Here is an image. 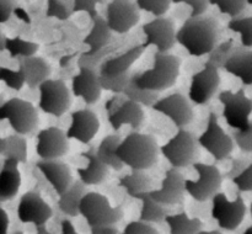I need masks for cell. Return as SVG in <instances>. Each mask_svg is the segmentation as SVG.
<instances>
[{"mask_svg":"<svg viewBox=\"0 0 252 234\" xmlns=\"http://www.w3.org/2000/svg\"><path fill=\"white\" fill-rule=\"evenodd\" d=\"M36 167L44 175L47 181L53 186L59 196L63 195L73 185L74 180L70 167L61 160L42 159L36 163Z\"/></svg>","mask_w":252,"mask_h":234,"instance_id":"7402d4cb","label":"cell"},{"mask_svg":"<svg viewBox=\"0 0 252 234\" xmlns=\"http://www.w3.org/2000/svg\"><path fill=\"white\" fill-rule=\"evenodd\" d=\"M62 232H63L64 234H76L75 228H74L73 223H71L69 219H64V221L62 222Z\"/></svg>","mask_w":252,"mask_h":234,"instance_id":"f5cc1de1","label":"cell"},{"mask_svg":"<svg viewBox=\"0 0 252 234\" xmlns=\"http://www.w3.org/2000/svg\"><path fill=\"white\" fill-rule=\"evenodd\" d=\"M137 199L142 201V211H140L139 219L149 222V223H161L166 219L167 214H169V209L165 207L166 204L155 201L150 196L149 192L140 194Z\"/></svg>","mask_w":252,"mask_h":234,"instance_id":"1f68e13d","label":"cell"},{"mask_svg":"<svg viewBox=\"0 0 252 234\" xmlns=\"http://www.w3.org/2000/svg\"><path fill=\"white\" fill-rule=\"evenodd\" d=\"M100 130L97 116L90 110H79L71 113V125L66 131L69 139L79 140L83 144H89Z\"/></svg>","mask_w":252,"mask_h":234,"instance_id":"44dd1931","label":"cell"},{"mask_svg":"<svg viewBox=\"0 0 252 234\" xmlns=\"http://www.w3.org/2000/svg\"><path fill=\"white\" fill-rule=\"evenodd\" d=\"M145 34L144 46H155L159 52H167L177 42L176 30L171 19L158 16L153 21L143 25Z\"/></svg>","mask_w":252,"mask_h":234,"instance_id":"9a60e30c","label":"cell"},{"mask_svg":"<svg viewBox=\"0 0 252 234\" xmlns=\"http://www.w3.org/2000/svg\"><path fill=\"white\" fill-rule=\"evenodd\" d=\"M0 78L1 80L6 84V86L14 89V90L19 91L21 90L22 86L26 84L25 80V74L21 68L19 70H11L9 68H1L0 69Z\"/></svg>","mask_w":252,"mask_h":234,"instance_id":"60d3db41","label":"cell"},{"mask_svg":"<svg viewBox=\"0 0 252 234\" xmlns=\"http://www.w3.org/2000/svg\"><path fill=\"white\" fill-rule=\"evenodd\" d=\"M244 233H245V234H252V226L249 227V228L246 229V231L244 232Z\"/></svg>","mask_w":252,"mask_h":234,"instance_id":"6f0895ef","label":"cell"},{"mask_svg":"<svg viewBox=\"0 0 252 234\" xmlns=\"http://www.w3.org/2000/svg\"><path fill=\"white\" fill-rule=\"evenodd\" d=\"M39 89V108L44 113L61 117L71 106V94L61 79H47Z\"/></svg>","mask_w":252,"mask_h":234,"instance_id":"9c48e42d","label":"cell"},{"mask_svg":"<svg viewBox=\"0 0 252 234\" xmlns=\"http://www.w3.org/2000/svg\"><path fill=\"white\" fill-rule=\"evenodd\" d=\"M250 163L248 162L246 159H233L231 160V167L229 169V171H226L224 174L223 177H226V179H231L233 180L234 177H236L238 175H240L246 167H249Z\"/></svg>","mask_w":252,"mask_h":234,"instance_id":"f907efd6","label":"cell"},{"mask_svg":"<svg viewBox=\"0 0 252 234\" xmlns=\"http://www.w3.org/2000/svg\"><path fill=\"white\" fill-rule=\"evenodd\" d=\"M212 217L218 226L224 231H235L244 221L246 214V206L240 195H236L234 201H229L223 192H218L212 199Z\"/></svg>","mask_w":252,"mask_h":234,"instance_id":"8fae6325","label":"cell"},{"mask_svg":"<svg viewBox=\"0 0 252 234\" xmlns=\"http://www.w3.org/2000/svg\"><path fill=\"white\" fill-rule=\"evenodd\" d=\"M0 154L4 158L16 159L19 163L27 162V142L22 134H11L0 140Z\"/></svg>","mask_w":252,"mask_h":234,"instance_id":"d6a6232c","label":"cell"},{"mask_svg":"<svg viewBox=\"0 0 252 234\" xmlns=\"http://www.w3.org/2000/svg\"><path fill=\"white\" fill-rule=\"evenodd\" d=\"M218 67L212 62L207 61L203 69L198 73L193 74L189 86V100L197 105H204L208 102L220 85V75Z\"/></svg>","mask_w":252,"mask_h":234,"instance_id":"5bb4252c","label":"cell"},{"mask_svg":"<svg viewBox=\"0 0 252 234\" xmlns=\"http://www.w3.org/2000/svg\"><path fill=\"white\" fill-rule=\"evenodd\" d=\"M145 48L147 47L144 44H138V46H134L133 48L128 49L127 52H125L121 56L107 59V61H105L100 66L98 73L101 75L106 76H116L120 75V74L127 73V71H129L132 64L142 56Z\"/></svg>","mask_w":252,"mask_h":234,"instance_id":"4316f807","label":"cell"},{"mask_svg":"<svg viewBox=\"0 0 252 234\" xmlns=\"http://www.w3.org/2000/svg\"><path fill=\"white\" fill-rule=\"evenodd\" d=\"M52 208L37 192H26L17 204V218L22 223H33L34 226L46 224L52 217Z\"/></svg>","mask_w":252,"mask_h":234,"instance_id":"ac0fdd59","label":"cell"},{"mask_svg":"<svg viewBox=\"0 0 252 234\" xmlns=\"http://www.w3.org/2000/svg\"><path fill=\"white\" fill-rule=\"evenodd\" d=\"M81 157L88 159L86 167L78 169V175L85 185H98L105 181L108 175V165L97 157L95 147H90L88 152L81 153Z\"/></svg>","mask_w":252,"mask_h":234,"instance_id":"d4e9b609","label":"cell"},{"mask_svg":"<svg viewBox=\"0 0 252 234\" xmlns=\"http://www.w3.org/2000/svg\"><path fill=\"white\" fill-rule=\"evenodd\" d=\"M17 7L16 0H0V21L5 24Z\"/></svg>","mask_w":252,"mask_h":234,"instance_id":"681fc988","label":"cell"},{"mask_svg":"<svg viewBox=\"0 0 252 234\" xmlns=\"http://www.w3.org/2000/svg\"><path fill=\"white\" fill-rule=\"evenodd\" d=\"M80 214L89 227L116 224L123 218L122 207H112L106 196L98 192H88L80 202Z\"/></svg>","mask_w":252,"mask_h":234,"instance_id":"5b68a950","label":"cell"},{"mask_svg":"<svg viewBox=\"0 0 252 234\" xmlns=\"http://www.w3.org/2000/svg\"><path fill=\"white\" fill-rule=\"evenodd\" d=\"M91 233L93 234H117L118 229L115 224H105V226L91 227Z\"/></svg>","mask_w":252,"mask_h":234,"instance_id":"816d5d0a","label":"cell"},{"mask_svg":"<svg viewBox=\"0 0 252 234\" xmlns=\"http://www.w3.org/2000/svg\"><path fill=\"white\" fill-rule=\"evenodd\" d=\"M193 167L198 174V179L186 180V192L197 202L212 200L220 190L223 175L214 165L197 162Z\"/></svg>","mask_w":252,"mask_h":234,"instance_id":"ba28073f","label":"cell"},{"mask_svg":"<svg viewBox=\"0 0 252 234\" xmlns=\"http://www.w3.org/2000/svg\"><path fill=\"white\" fill-rule=\"evenodd\" d=\"M69 152V137L58 127H48L37 133L36 153L41 159H59Z\"/></svg>","mask_w":252,"mask_h":234,"instance_id":"2e32d148","label":"cell"},{"mask_svg":"<svg viewBox=\"0 0 252 234\" xmlns=\"http://www.w3.org/2000/svg\"><path fill=\"white\" fill-rule=\"evenodd\" d=\"M228 27L234 32L240 33L241 44L244 47H252V16L250 17H233L229 21Z\"/></svg>","mask_w":252,"mask_h":234,"instance_id":"8d00e7d4","label":"cell"},{"mask_svg":"<svg viewBox=\"0 0 252 234\" xmlns=\"http://www.w3.org/2000/svg\"><path fill=\"white\" fill-rule=\"evenodd\" d=\"M153 108L169 117L177 128L186 127L192 122L194 116L189 101L179 93L159 99L153 105Z\"/></svg>","mask_w":252,"mask_h":234,"instance_id":"e0dca14e","label":"cell"},{"mask_svg":"<svg viewBox=\"0 0 252 234\" xmlns=\"http://www.w3.org/2000/svg\"><path fill=\"white\" fill-rule=\"evenodd\" d=\"M250 211H251V217H252V203H251V208H250Z\"/></svg>","mask_w":252,"mask_h":234,"instance_id":"91938a15","label":"cell"},{"mask_svg":"<svg viewBox=\"0 0 252 234\" xmlns=\"http://www.w3.org/2000/svg\"><path fill=\"white\" fill-rule=\"evenodd\" d=\"M71 90L74 96L81 98L88 105L96 103L100 100L102 91L100 73L91 67H80L79 74L73 78Z\"/></svg>","mask_w":252,"mask_h":234,"instance_id":"ffe728a7","label":"cell"},{"mask_svg":"<svg viewBox=\"0 0 252 234\" xmlns=\"http://www.w3.org/2000/svg\"><path fill=\"white\" fill-rule=\"evenodd\" d=\"M93 29H91L90 33L84 38V43L88 44L90 51L86 52V56H94L101 49L105 48L107 44L111 43L112 39V30L108 26L106 19L102 16L97 15L93 19Z\"/></svg>","mask_w":252,"mask_h":234,"instance_id":"83f0119b","label":"cell"},{"mask_svg":"<svg viewBox=\"0 0 252 234\" xmlns=\"http://www.w3.org/2000/svg\"><path fill=\"white\" fill-rule=\"evenodd\" d=\"M19 162L11 158H5L0 172V201L6 202L15 199L21 186V174L17 169Z\"/></svg>","mask_w":252,"mask_h":234,"instance_id":"cb8c5ba5","label":"cell"},{"mask_svg":"<svg viewBox=\"0 0 252 234\" xmlns=\"http://www.w3.org/2000/svg\"><path fill=\"white\" fill-rule=\"evenodd\" d=\"M36 232L38 234H48V231L46 229V226H44V224H39V226H36Z\"/></svg>","mask_w":252,"mask_h":234,"instance_id":"11a10c76","label":"cell"},{"mask_svg":"<svg viewBox=\"0 0 252 234\" xmlns=\"http://www.w3.org/2000/svg\"><path fill=\"white\" fill-rule=\"evenodd\" d=\"M248 0H211V5H216L221 14L230 17H238L245 10Z\"/></svg>","mask_w":252,"mask_h":234,"instance_id":"ab89813d","label":"cell"},{"mask_svg":"<svg viewBox=\"0 0 252 234\" xmlns=\"http://www.w3.org/2000/svg\"><path fill=\"white\" fill-rule=\"evenodd\" d=\"M120 185L129 196L137 199L140 194L152 191V179L142 169H132L129 175L121 177Z\"/></svg>","mask_w":252,"mask_h":234,"instance_id":"4dcf8cb0","label":"cell"},{"mask_svg":"<svg viewBox=\"0 0 252 234\" xmlns=\"http://www.w3.org/2000/svg\"><path fill=\"white\" fill-rule=\"evenodd\" d=\"M198 142L216 160H223L230 155L234 149L233 137L224 132L218 122V116L212 112L208 118L206 131L199 135Z\"/></svg>","mask_w":252,"mask_h":234,"instance_id":"7c38bea8","label":"cell"},{"mask_svg":"<svg viewBox=\"0 0 252 234\" xmlns=\"http://www.w3.org/2000/svg\"><path fill=\"white\" fill-rule=\"evenodd\" d=\"M248 4H250V5H252V0H248Z\"/></svg>","mask_w":252,"mask_h":234,"instance_id":"680465c9","label":"cell"},{"mask_svg":"<svg viewBox=\"0 0 252 234\" xmlns=\"http://www.w3.org/2000/svg\"><path fill=\"white\" fill-rule=\"evenodd\" d=\"M132 74L129 71L120 74L116 76H106L100 74V83L102 85L103 90L112 91L115 94H123L126 86L129 83V79Z\"/></svg>","mask_w":252,"mask_h":234,"instance_id":"f35d334b","label":"cell"},{"mask_svg":"<svg viewBox=\"0 0 252 234\" xmlns=\"http://www.w3.org/2000/svg\"><path fill=\"white\" fill-rule=\"evenodd\" d=\"M140 10L150 12L155 16H162L170 9L172 0H135Z\"/></svg>","mask_w":252,"mask_h":234,"instance_id":"b9f144b4","label":"cell"},{"mask_svg":"<svg viewBox=\"0 0 252 234\" xmlns=\"http://www.w3.org/2000/svg\"><path fill=\"white\" fill-rule=\"evenodd\" d=\"M121 137L118 134H108L101 140L98 147L96 148L97 157L102 160L105 164H107L113 170H122L125 163L120 159L117 155V148L120 145Z\"/></svg>","mask_w":252,"mask_h":234,"instance_id":"f546056e","label":"cell"},{"mask_svg":"<svg viewBox=\"0 0 252 234\" xmlns=\"http://www.w3.org/2000/svg\"><path fill=\"white\" fill-rule=\"evenodd\" d=\"M199 142L193 133L179 128V132L160 148V152L174 167H186L199 159Z\"/></svg>","mask_w":252,"mask_h":234,"instance_id":"277c9868","label":"cell"},{"mask_svg":"<svg viewBox=\"0 0 252 234\" xmlns=\"http://www.w3.org/2000/svg\"><path fill=\"white\" fill-rule=\"evenodd\" d=\"M231 135H233L234 142L241 149V152H252V121L248 127L241 128V130H234Z\"/></svg>","mask_w":252,"mask_h":234,"instance_id":"7bdbcfd3","label":"cell"},{"mask_svg":"<svg viewBox=\"0 0 252 234\" xmlns=\"http://www.w3.org/2000/svg\"><path fill=\"white\" fill-rule=\"evenodd\" d=\"M223 69L239 78L244 85H252V51L248 47H235Z\"/></svg>","mask_w":252,"mask_h":234,"instance_id":"603a6c76","label":"cell"},{"mask_svg":"<svg viewBox=\"0 0 252 234\" xmlns=\"http://www.w3.org/2000/svg\"><path fill=\"white\" fill-rule=\"evenodd\" d=\"M38 44L34 42L25 41L20 37L5 39V51L9 52L10 57H31L38 51Z\"/></svg>","mask_w":252,"mask_h":234,"instance_id":"d590c367","label":"cell"},{"mask_svg":"<svg viewBox=\"0 0 252 234\" xmlns=\"http://www.w3.org/2000/svg\"><path fill=\"white\" fill-rule=\"evenodd\" d=\"M219 101L223 103V117L234 130H241L250 125L249 120L252 112V100L245 95L244 89L238 93L225 90L219 94Z\"/></svg>","mask_w":252,"mask_h":234,"instance_id":"30bf717a","label":"cell"},{"mask_svg":"<svg viewBox=\"0 0 252 234\" xmlns=\"http://www.w3.org/2000/svg\"><path fill=\"white\" fill-rule=\"evenodd\" d=\"M233 182L240 192H252V163L240 175L234 177Z\"/></svg>","mask_w":252,"mask_h":234,"instance_id":"bcb514c9","label":"cell"},{"mask_svg":"<svg viewBox=\"0 0 252 234\" xmlns=\"http://www.w3.org/2000/svg\"><path fill=\"white\" fill-rule=\"evenodd\" d=\"M123 95L129 100L135 101V102L140 103L142 106H152L159 100V91L150 90V89L142 88L139 84L135 80V74L132 73L129 79V83L126 86Z\"/></svg>","mask_w":252,"mask_h":234,"instance_id":"e575fe53","label":"cell"},{"mask_svg":"<svg viewBox=\"0 0 252 234\" xmlns=\"http://www.w3.org/2000/svg\"><path fill=\"white\" fill-rule=\"evenodd\" d=\"M175 4L184 2L187 4L192 9L191 16H197V15H203L207 11L208 6L211 5V0H172Z\"/></svg>","mask_w":252,"mask_h":234,"instance_id":"c3c4849f","label":"cell"},{"mask_svg":"<svg viewBox=\"0 0 252 234\" xmlns=\"http://www.w3.org/2000/svg\"><path fill=\"white\" fill-rule=\"evenodd\" d=\"M186 192V179L179 171L177 167H172L165 172L162 179L161 189L149 191V195L162 204H182L185 201Z\"/></svg>","mask_w":252,"mask_h":234,"instance_id":"d6986e66","label":"cell"},{"mask_svg":"<svg viewBox=\"0 0 252 234\" xmlns=\"http://www.w3.org/2000/svg\"><path fill=\"white\" fill-rule=\"evenodd\" d=\"M0 118L7 120L12 130L19 134H30L38 126V113L31 102L12 98L0 107Z\"/></svg>","mask_w":252,"mask_h":234,"instance_id":"8992f818","label":"cell"},{"mask_svg":"<svg viewBox=\"0 0 252 234\" xmlns=\"http://www.w3.org/2000/svg\"><path fill=\"white\" fill-rule=\"evenodd\" d=\"M85 194V184L81 180L74 181L73 185L59 196L57 204L64 214L69 217H76L80 214V202Z\"/></svg>","mask_w":252,"mask_h":234,"instance_id":"f1b7e54d","label":"cell"},{"mask_svg":"<svg viewBox=\"0 0 252 234\" xmlns=\"http://www.w3.org/2000/svg\"><path fill=\"white\" fill-rule=\"evenodd\" d=\"M160 148L157 139L150 134L137 131L130 132L117 148V155L130 169L147 170L152 167L159 158Z\"/></svg>","mask_w":252,"mask_h":234,"instance_id":"7a4b0ae2","label":"cell"},{"mask_svg":"<svg viewBox=\"0 0 252 234\" xmlns=\"http://www.w3.org/2000/svg\"><path fill=\"white\" fill-rule=\"evenodd\" d=\"M139 10L133 0H112L106 9V21L116 33H127L139 22Z\"/></svg>","mask_w":252,"mask_h":234,"instance_id":"4fadbf2b","label":"cell"},{"mask_svg":"<svg viewBox=\"0 0 252 234\" xmlns=\"http://www.w3.org/2000/svg\"><path fill=\"white\" fill-rule=\"evenodd\" d=\"M181 59L167 52H155L154 67L143 73H134L135 80L142 88L162 91L175 85L180 74Z\"/></svg>","mask_w":252,"mask_h":234,"instance_id":"3957f363","label":"cell"},{"mask_svg":"<svg viewBox=\"0 0 252 234\" xmlns=\"http://www.w3.org/2000/svg\"><path fill=\"white\" fill-rule=\"evenodd\" d=\"M159 232L149 223V222H144L142 219L139 221L130 222L126 226L125 234H158Z\"/></svg>","mask_w":252,"mask_h":234,"instance_id":"f6af8a7d","label":"cell"},{"mask_svg":"<svg viewBox=\"0 0 252 234\" xmlns=\"http://www.w3.org/2000/svg\"><path fill=\"white\" fill-rule=\"evenodd\" d=\"M48 17H56L59 20H66L70 16V11L62 0H47V11Z\"/></svg>","mask_w":252,"mask_h":234,"instance_id":"ee69618b","label":"cell"},{"mask_svg":"<svg viewBox=\"0 0 252 234\" xmlns=\"http://www.w3.org/2000/svg\"><path fill=\"white\" fill-rule=\"evenodd\" d=\"M5 39H6V37L2 34L1 36V51H5Z\"/></svg>","mask_w":252,"mask_h":234,"instance_id":"9f6ffc18","label":"cell"},{"mask_svg":"<svg viewBox=\"0 0 252 234\" xmlns=\"http://www.w3.org/2000/svg\"><path fill=\"white\" fill-rule=\"evenodd\" d=\"M105 0H74L73 4V12L85 11L88 12L91 19L97 16L96 11V5L102 4Z\"/></svg>","mask_w":252,"mask_h":234,"instance_id":"7dc6e473","label":"cell"},{"mask_svg":"<svg viewBox=\"0 0 252 234\" xmlns=\"http://www.w3.org/2000/svg\"><path fill=\"white\" fill-rule=\"evenodd\" d=\"M219 25L212 16L197 15L191 16L184 22L177 31V43L184 46L193 57L209 54L218 44Z\"/></svg>","mask_w":252,"mask_h":234,"instance_id":"6da1fadb","label":"cell"},{"mask_svg":"<svg viewBox=\"0 0 252 234\" xmlns=\"http://www.w3.org/2000/svg\"><path fill=\"white\" fill-rule=\"evenodd\" d=\"M107 120L115 131L123 125H129L133 130H139L144 121V111L142 105L129 99H122L120 94L110 99L105 103Z\"/></svg>","mask_w":252,"mask_h":234,"instance_id":"52a82bcc","label":"cell"},{"mask_svg":"<svg viewBox=\"0 0 252 234\" xmlns=\"http://www.w3.org/2000/svg\"><path fill=\"white\" fill-rule=\"evenodd\" d=\"M170 227L171 234H198L203 228V223L199 218H189L187 213L182 212L179 214H167L165 219Z\"/></svg>","mask_w":252,"mask_h":234,"instance_id":"836d02e7","label":"cell"},{"mask_svg":"<svg viewBox=\"0 0 252 234\" xmlns=\"http://www.w3.org/2000/svg\"><path fill=\"white\" fill-rule=\"evenodd\" d=\"M7 228H9V217H7V213L5 212L4 208H1V233L5 234L7 232Z\"/></svg>","mask_w":252,"mask_h":234,"instance_id":"db71d44e","label":"cell"},{"mask_svg":"<svg viewBox=\"0 0 252 234\" xmlns=\"http://www.w3.org/2000/svg\"><path fill=\"white\" fill-rule=\"evenodd\" d=\"M234 49H235V46H234V39L231 38L223 42V43L217 44L216 48L208 54V61L212 62V63H213L214 66L218 67V68H223L224 64L226 63V61L230 58Z\"/></svg>","mask_w":252,"mask_h":234,"instance_id":"74e56055","label":"cell"},{"mask_svg":"<svg viewBox=\"0 0 252 234\" xmlns=\"http://www.w3.org/2000/svg\"><path fill=\"white\" fill-rule=\"evenodd\" d=\"M19 68L25 74V80L30 89H36L51 75V66L41 57H22Z\"/></svg>","mask_w":252,"mask_h":234,"instance_id":"484cf974","label":"cell"}]
</instances>
